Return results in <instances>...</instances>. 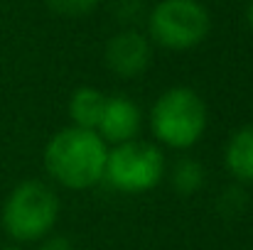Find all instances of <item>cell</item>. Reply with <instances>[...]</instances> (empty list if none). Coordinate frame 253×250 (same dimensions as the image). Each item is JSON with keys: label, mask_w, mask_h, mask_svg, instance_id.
Returning a JSON list of instances; mask_svg holds the SVG:
<instances>
[{"label": "cell", "mask_w": 253, "mask_h": 250, "mask_svg": "<svg viewBox=\"0 0 253 250\" xmlns=\"http://www.w3.org/2000/svg\"><path fill=\"white\" fill-rule=\"evenodd\" d=\"M246 20H249V25H251V30H253V0L249 2V10H246Z\"/></svg>", "instance_id": "cell-13"}, {"label": "cell", "mask_w": 253, "mask_h": 250, "mask_svg": "<svg viewBox=\"0 0 253 250\" xmlns=\"http://www.w3.org/2000/svg\"><path fill=\"white\" fill-rule=\"evenodd\" d=\"M106 67L121 79H138L148 71L153 62L150 39L135 30H123L106 42L103 49Z\"/></svg>", "instance_id": "cell-6"}, {"label": "cell", "mask_w": 253, "mask_h": 250, "mask_svg": "<svg viewBox=\"0 0 253 250\" xmlns=\"http://www.w3.org/2000/svg\"><path fill=\"white\" fill-rule=\"evenodd\" d=\"M59 218V199L52 186L40 179L17 184L0 211L2 231L17 243H35L52 233Z\"/></svg>", "instance_id": "cell-2"}, {"label": "cell", "mask_w": 253, "mask_h": 250, "mask_svg": "<svg viewBox=\"0 0 253 250\" xmlns=\"http://www.w3.org/2000/svg\"><path fill=\"white\" fill-rule=\"evenodd\" d=\"M0 250H22V248H17V246H5V248H0Z\"/></svg>", "instance_id": "cell-14"}, {"label": "cell", "mask_w": 253, "mask_h": 250, "mask_svg": "<svg viewBox=\"0 0 253 250\" xmlns=\"http://www.w3.org/2000/svg\"><path fill=\"white\" fill-rule=\"evenodd\" d=\"M40 250H74L72 246V241L69 238H64V236H47V238H42V246Z\"/></svg>", "instance_id": "cell-12"}, {"label": "cell", "mask_w": 253, "mask_h": 250, "mask_svg": "<svg viewBox=\"0 0 253 250\" xmlns=\"http://www.w3.org/2000/svg\"><path fill=\"white\" fill-rule=\"evenodd\" d=\"M209 115L202 96L187 86H172L158 96L150 110L153 135L172 150L197 145L207 130Z\"/></svg>", "instance_id": "cell-3"}, {"label": "cell", "mask_w": 253, "mask_h": 250, "mask_svg": "<svg viewBox=\"0 0 253 250\" xmlns=\"http://www.w3.org/2000/svg\"><path fill=\"white\" fill-rule=\"evenodd\" d=\"M49 10H54L57 15H64V17H82L88 15L98 0H44Z\"/></svg>", "instance_id": "cell-11"}, {"label": "cell", "mask_w": 253, "mask_h": 250, "mask_svg": "<svg viewBox=\"0 0 253 250\" xmlns=\"http://www.w3.org/2000/svg\"><path fill=\"white\" fill-rule=\"evenodd\" d=\"M150 37L172 52L194 49L211 30V17L199 0H160L150 10Z\"/></svg>", "instance_id": "cell-5"}, {"label": "cell", "mask_w": 253, "mask_h": 250, "mask_svg": "<svg viewBox=\"0 0 253 250\" xmlns=\"http://www.w3.org/2000/svg\"><path fill=\"white\" fill-rule=\"evenodd\" d=\"M224 165L239 181H253V125L239 128L224 150Z\"/></svg>", "instance_id": "cell-8"}, {"label": "cell", "mask_w": 253, "mask_h": 250, "mask_svg": "<svg viewBox=\"0 0 253 250\" xmlns=\"http://www.w3.org/2000/svg\"><path fill=\"white\" fill-rule=\"evenodd\" d=\"M106 106V93L93 88V86H82L72 93L69 98V118L74 120V128L84 130H96L101 113Z\"/></svg>", "instance_id": "cell-9"}, {"label": "cell", "mask_w": 253, "mask_h": 250, "mask_svg": "<svg viewBox=\"0 0 253 250\" xmlns=\"http://www.w3.org/2000/svg\"><path fill=\"white\" fill-rule=\"evenodd\" d=\"M143 125V113L138 108L135 101H130L128 96L118 93V96H106V106L101 113V120L96 125V133L101 135V140L108 145H123L130 140H138Z\"/></svg>", "instance_id": "cell-7"}, {"label": "cell", "mask_w": 253, "mask_h": 250, "mask_svg": "<svg viewBox=\"0 0 253 250\" xmlns=\"http://www.w3.org/2000/svg\"><path fill=\"white\" fill-rule=\"evenodd\" d=\"M108 145L96 130L62 128L44 147V169L67 189L84 191L103 179Z\"/></svg>", "instance_id": "cell-1"}, {"label": "cell", "mask_w": 253, "mask_h": 250, "mask_svg": "<svg viewBox=\"0 0 253 250\" xmlns=\"http://www.w3.org/2000/svg\"><path fill=\"white\" fill-rule=\"evenodd\" d=\"M172 186L179 196H192L204 186V167L194 157H182L172 165Z\"/></svg>", "instance_id": "cell-10"}, {"label": "cell", "mask_w": 253, "mask_h": 250, "mask_svg": "<svg viewBox=\"0 0 253 250\" xmlns=\"http://www.w3.org/2000/svg\"><path fill=\"white\" fill-rule=\"evenodd\" d=\"M165 169L168 162L158 145L130 140L108 150L103 179L121 194H145L163 181Z\"/></svg>", "instance_id": "cell-4"}]
</instances>
